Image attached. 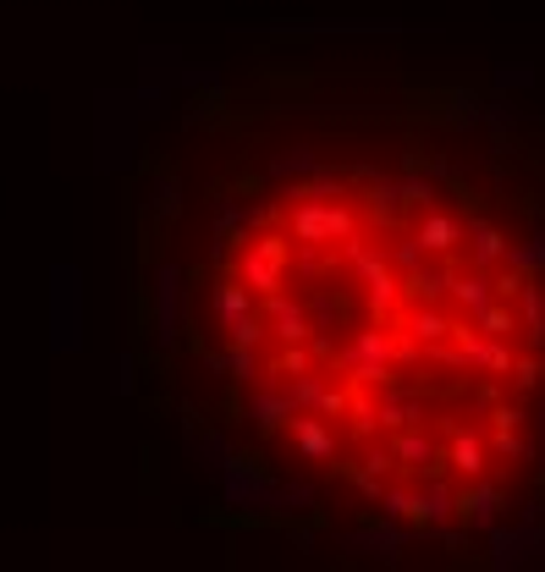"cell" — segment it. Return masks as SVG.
Returning a JSON list of instances; mask_svg holds the SVG:
<instances>
[{
  "label": "cell",
  "instance_id": "obj_1",
  "mask_svg": "<svg viewBox=\"0 0 545 572\" xmlns=\"http://www.w3.org/2000/svg\"><path fill=\"white\" fill-rule=\"evenodd\" d=\"M138 364L260 501L392 551L545 518V171L435 94L215 100L149 160Z\"/></svg>",
  "mask_w": 545,
  "mask_h": 572
}]
</instances>
